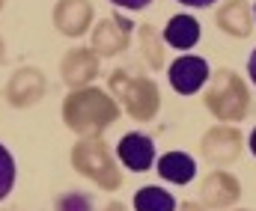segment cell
Returning a JSON list of instances; mask_svg holds the SVG:
<instances>
[{
    "mask_svg": "<svg viewBox=\"0 0 256 211\" xmlns=\"http://www.w3.org/2000/svg\"><path fill=\"white\" fill-rule=\"evenodd\" d=\"M120 119V104L110 98V92L98 86L72 89L63 98V122L78 137H102L104 128H110Z\"/></svg>",
    "mask_w": 256,
    "mask_h": 211,
    "instance_id": "6da1fadb",
    "label": "cell"
},
{
    "mask_svg": "<svg viewBox=\"0 0 256 211\" xmlns=\"http://www.w3.org/2000/svg\"><path fill=\"white\" fill-rule=\"evenodd\" d=\"M108 86H110L114 98L122 104V110L131 119L152 122L158 116L161 92H158V83L149 74H140V71H131V69H116L110 71Z\"/></svg>",
    "mask_w": 256,
    "mask_h": 211,
    "instance_id": "7a4b0ae2",
    "label": "cell"
},
{
    "mask_svg": "<svg viewBox=\"0 0 256 211\" xmlns=\"http://www.w3.org/2000/svg\"><path fill=\"white\" fill-rule=\"evenodd\" d=\"M202 104L212 110V116H218L220 122H242L248 119L250 110V92L248 83L230 69H218L212 74L208 89L202 92Z\"/></svg>",
    "mask_w": 256,
    "mask_h": 211,
    "instance_id": "3957f363",
    "label": "cell"
},
{
    "mask_svg": "<svg viewBox=\"0 0 256 211\" xmlns=\"http://www.w3.org/2000/svg\"><path fill=\"white\" fill-rule=\"evenodd\" d=\"M72 167L96 182L102 191H120L122 188V173L110 155V149L104 146L102 137H80V140L72 146Z\"/></svg>",
    "mask_w": 256,
    "mask_h": 211,
    "instance_id": "277c9868",
    "label": "cell"
},
{
    "mask_svg": "<svg viewBox=\"0 0 256 211\" xmlns=\"http://www.w3.org/2000/svg\"><path fill=\"white\" fill-rule=\"evenodd\" d=\"M242 149H244V137L238 134V128L230 125L208 128L200 140V152L208 164H236L242 158Z\"/></svg>",
    "mask_w": 256,
    "mask_h": 211,
    "instance_id": "5b68a950",
    "label": "cell"
},
{
    "mask_svg": "<svg viewBox=\"0 0 256 211\" xmlns=\"http://www.w3.org/2000/svg\"><path fill=\"white\" fill-rule=\"evenodd\" d=\"M131 33H134V24L128 18H122V15H108L92 30L90 48L98 57H116V54H122L128 45H131Z\"/></svg>",
    "mask_w": 256,
    "mask_h": 211,
    "instance_id": "8992f818",
    "label": "cell"
},
{
    "mask_svg": "<svg viewBox=\"0 0 256 211\" xmlns=\"http://www.w3.org/2000/svg\"><path fill=\"white\" fill-rule=\"evenodd\" d=\"M45 92H48V80H45L42 71L33 69V66L18 69L9 77V83H6V101L12 107H33L36 101H42Z\"/></svg>",
    "mask_w": 256,
    "mask_h": 211,
    "instance_id": "52a82bcc",
    "label": "cell"
},
{
    "mask_svg": "<svg viewBox=\"0 0 256 211\" xmlns=\"http://www.w3.org/2000/svg\"><path fill=\"white\" fill-rule=\"evenodd\" d=\"M208 63L202 60V57H179V60H173L170 63V69H167V77H170V83H173V89L179 92V95H194V92H200L202 89V83L208 80Z\"/></svg>",
    "mask_w": 256,
    "mask_h": 211,
    "instance_id": "ba28073f",
    "label": "cell"
},
{
    "mask_svg": "<svg viewBox=\"0 0 256 211\" xmlns=\"http://www.w3.org/2000/svg\"><path fill=\"white\" fill-rule=\"evenodd\" d=\"M98 54L92 48H72L60 63V77L72 89H84L90 86V80L98 77Z\"/></svg>",
    "mask_w": 256,
    "mask_h": 211,
    "instance_id": "9c48e42d",
    "label": "cell"
},
{
    "mask_svg": "<svg viewBox=\"0 0 256 211\" xmlns=\"http://www.w3.org/2000/svg\"><path fill=\"white\" fill-rule=\"evenodd\" d=\"M200 197H202V206L206 209H230L238 203L242 197V185L236 176H230L226 170H214L206 176L202 188H200Z\"/></svg>",
    "mask_w": 256,
    "mask_h": 211,
    "instance_id": "30bf717a",
    "label": "cell"
},
{
    "mask_svg": "<svg viewBox=\"0 0 256 211\" xmlns=\"http://www.w3.org/2000/svg\"><path fill=\"white\" fill-rule=\"evenodd\" d=\"M92 24V3L90 0H57L54 6V27L68 36L78 39L90 30Z\"/></svg>",
    "mask_w": 256,
    "mask_h": 211,
    "instance_id": "8fae6325",
    "label": "cell"
},
{
    "mask_svg": "<svg viewBox=\"0 0 256 211\" xmlns=\"http://www.w3.org/2000/svg\"><path fill=\"white\" fill-rule=\"evenodd\" d=\"M116 155L131 173H146L155 161V143H152V137H146L140 131H128L116 146Z\"/></svg>",
    "mask_w": 256,
    "mask_h": 211,
    "instance_id": "7c38bea8",
    "label": "cell"
},
{
    "mask_svg": "<svg viewBox=\"0 0 256 211\" xmlns=\"http://www.w3.org/2000/svg\"><path fill=\"white\" fill-rule=\"evenodd\" d=\"M214 21H218V27L226 36H236V39H248L250 30H254V18H250L248 0H226V3H220V9L214 12Z\"/></svg>",
    "mask_w": 256,
    "mask_h": 211,
    "instance_id": "4fadbf2b",
    "label": "cell"
},
{
    "mask_svg": "<svg viewBox=\"0 0 256 211\" xmlns=\"http://www.w3.org/2000/svg\"><path fill=\"white\" fill-rule=\"evenodd\" d=\"M164 39L176 51H191L194 45L200 42V21L194 15H185V12L173 15L167 21V27H164Z\"/></svg>",
    "mask_w": 256,
    "mask_h": 211,
    "instance_id": "5bb4252c",
    "label": "cell"
},
{
    "mask_svg": "<svg viewBox=\"0 0 256 211\" xmlns=\"http://www.w3.org/2000/svg\"><path fill=\"white\" fill-rule=\"evenodd\" d=\"M158 173H161V179H167L173 185H188L196 176V164L188 152H167L158 161Z\"/></svg>",
    "mask_w": 256,
    "mask_h": 211,
    "instance_id": "9a60e30c",
    "label": "cell"
},
{
    "mask_svg": "<svg viewBox=\"0 0 256 211\" xmlns=\"http://www.w3.org/2000/svg\"><path fill=\"white\" fill-rule=\"evenodd\" d=\"M134 211H176V200L164 188L146 185L134 194Z\"/></svg>",
    "mask_w": 256,
    "mask_h": 211,
    "instance_id": "2e32d148",
    "label": "cell"
},
{
    "mask_svg": "<svg viewBox=\"0 0 256 211\" xmlns=\"http://www.w3.org/2000/svg\"><path fill=\"white\" fill-rule=\"evenodd\" d=\"M164 42L167 39L152 24H143L140 27V54H143V60L152 69H164Z\"/></svg>",
    "mask_w": 256,
    "mask_h": 211,
    "instance_id": "e0dca14e",
    "label": "cell"
},
{
    "mask_svg": "<svg viewBox=\"0 0 256 211\" xmlns=\"http://www.w3.org/2000/svg\"><path fill=\"white\" fill-rule=\"evenodd\" d=\"M15 188V161L6 146H0V203L12 194Z\"/></svg>",
    "mask_w": 256,
    "mask_h": 211,
    "instance_id": "ac0fdd59",
    "label": "cell"
},
{
    "mask_svg": "<svg viewBox=\"0 0 256 211\" xmlns=\"http://www.w3.org/2000/svg\"><path fill=\"white\" fill-rule=\"evenodd\" d=\"M54 211H92V197L90 194H80V191L60 194L57 203H54Z\"/></svg>",
    "mask_w": 256,
    "mask_h": 211,
    "instance_id": "d6986e66",
    "label": "cell"
},
{
    "mask_svg": "<svg viewBox=\"0 0 256 211\" xmlns=\"http://www.w3.org/2000/svg\"><path fill=\"white\" fill-rule=\"evenodd\" d=\"M110 3H116V6H122V9H146L152 0H110Z\"/></svg>",
    "mask_w": 256,
    "mask_h": 211,
    "instance_id": "ffe728a7",
    "label": "cell"
},
{
    "mask_svg": "<svg viewBox=\"0 0 256 211\" xmlns=\"http://www.w3.org/2000/svg\"><path fill=\"white\" fill-rule=\"evenodd\" d=\"M179 3L194 6V9H206V6H212V3H218V0H179Z\"/></svg>",
    "mask_w": 256,
    "mask_h": 211,
    "instance_id": "44dd1931",
    "label": "cell"
},
{
    "mask_svg": "<svg viewBox=\"0 0 256 211\" xmlns=\"http://www.w3.org/2000/svg\"><path fill=\"white\" fill-rule=\"evenodd\" d=\"M248 74H250V80H254V86H256V51L250 54V60H248Z\"/></svg>",
    "mask_w": 256,
    "mask_h": 211,
    "instance_id": "7402d4cb",
    "label": "cell"
},
{
    "mask_svg": "<svg viewBox=\"0 0 256 211\" xmlns=\"http://www.w3.org/2000/svg\"><path fill=\"white\" fill-rule=\"evenodd\" d=\"M179 211H202V206H200V203H185Z\"/></svg>",
    "mask_w": 256,
    "mask_h": 211,
    "instance_id": "603a6c76",
    "label": "cell"
},
{
    "mask_svg": "<svg viewBox=\"0 0 256 211\" xmlns=\"http://www.w3.org/2000/svg\"><path fill=\"white\" fill-rule=\"evenodd\" d=\"M104 211H126V206H122V203H108Z\"/></svg>",
    "mask_w": 256,
    "mask_h": 211,
    "instance_id": "cb8c5ba5",
    "label": "cell"
},
{
    "mask_svg": "<svg viewBox=\"0 0 256 211\" xmlns=\"http://www.w3.org/2000/svg\"><path fill=\"white\" fill-rule=\"evenodd\" d=\"M248 146H250V152H254V158H256V128L250 131V140H248Z\"/></svg>",
    "mask_w": 256,
    "mask_h": 211,
    "instance_id": "d4e9b609",
    "label": "cell"
},
{
    "mask_svg": "<svg viewBox=\"0 0 256 211\" xmlns=\"http://www.w3.org/2000/svg\"><path fill=\"white\" fill-rule=\"evenodd\" d=\"M6 60V45H3V39H0V63Z\"/></svg>",
    "mask_w": 256,
    "mask_h": 211,
    "instance_id": "484cf974",
    "label": "cell"
},
{
    "mask_svg": "<svg viewBox=\"0 0 256 211\" xmlns=\"http://www.w3.org/2000/svg\"><path fill=\"white\" fill-rule=\"evenodd\" d=\"M3 3H6V0H0V9H3Z\"/></svg>",
    "mask_w": 256,
    "mask_h": 211,
    "instance_id": "4316f807",
    "label": "cell"
},
{
    "mask_svg": "<svg viewBox=\"0 0 256 211\" xmlns=\"http://www.w3.org/2000/svg\"><path fill=\"white\" fill-rule=\"evenodd\" d=\"M238 211H250V209H238Z\"/></svg>",
    "mask_w": 256,
    "mask_h": 211,
    "instance_id": "83f0119b",
    "label": "cell"
},
{
    "mask_svg": "<svg viewBox=\"0 0 256 211\" xmlns=\"http://www.w3.org/2000/svg\"><path fill=\"white\" fill-rule=\"evenodd\" d=\"M254 18H256V9H254Z\"/></svg>",
    "mask_w": 256,
    "mask_h": 211,
    "instance_id": "f1b7e54d",
    "label": "cell"
}]
</instances>
